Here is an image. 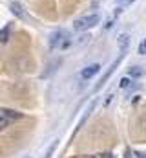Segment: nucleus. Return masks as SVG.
Returning <instances> with one entry per match:
<instances>
[{"label":"nucleus","mask_w":146,"mask_h":158,"mask_svg":"<svg viewBox=\"0 0 146 158\" xmlns=\"http://www.w3.org/2000/svg\"><path fill=\"white\" fill-rule=\"evenodd\" d=\"M141 74H143V72H141V70H139L137 66H133V68H130V76H135V77H139Z\"/></svg>","instance_id":"12"},{"label":"nucleus","mask_w":146,"mask_h":158,"mask_svg":"<svg viewBox=\"0 0 146 158\" xmlns=\"http://www.w3.org/2000/svg\"><path fill=\"white\" fill-rule=\"evenodd\" d=\"M128 42H130V35L128 33H122L119 37V46H121V52H126L128 50Z\"/></svg>","instance_id":"6"},{"label":"nucleus","mask_w":146,"mask_h":158,"mask_svg":"<svg viewBox=\"0 0 146 158\" xmlns=\"http://www.w3.org/2000/svg\"><path fill=\"white\" fill-rule=\"evenodd\" d=\"M99 15H88V17H82V19H77L75 22H73V30H77V31H84V30H90V28H93V26H97L99 24Z\"/></svg>","instance_id":"1"},{"label":"nucleus","mask_w":146,"mask_h":158,"mask_svg":"<svg viewBox=\"0 0 146 158\" xmlns=\"http://www.w3.org/2000/svg\"><path fill=\"white\" fill-rule=\"evenodd\" d=\"M55 147H57V142H53V143H51V147L48 149V153H46V156H44V158H51V156H53V151H55Z\"/></svg>","instance_id":"10"},{"label":"nucleus","mask_w":146,"mask_h":158,"mask_svg":"<svg viewBox=\"0 0 146 158\" xmlns=\"http://www.w3.org/2000/svg\"><path fill=\"white\" fill-rule=\"evenodd\" d=\"M99 70H101V64H99V63H93V64L86 66V68L80 72V77L82 79H91L95 74H99Z\"/></svg>","instance_id":"4"},{"label":"nucleus","mask_w":146,"mask_h":158,"mask_svg":"<svg viewBox=\"0 0 146 158\" xmlns=\"http://www.w3.org/2000/svg\"><path fill=\"white\" fill-rule=\"evenodd\" d=\"M11 121H13V119L9 118L7 114H4V112H0V129H2V131H4V129H7V125H9Z\"/></svg>","instance_id":"7"},{"label":"nucleus","mask_w":146,"mask_h":158,"mask_svg":"<svg viewBox=\"0 0 146 158\" xmlns=\"http://www.w3.org/2000/svg\"><path fill=\"white\" fill-rule=\"evenodd\" d=\"M11 11H13V15H17L18 19H26V13H24V9H22V6L18 4V2H13L11 6Z\"/></svg>","instance_id":"5"},{"label":"nucleus","mask_w":146,"mask_h":158,"mask_svg":"<svg viewBox=\"0 0 146 158\" xmlns=\"http://www.w3.org/2000/svg\"><path fill=\"white\" fill-rule=\"evenodd\" d=\"M135 0H117V4H121V6H128V4H133Z\"/></svg>","instance_id":"15"},{"label":"nucleus","mask_w":146,"mask_h":158,"mask_svg":"<svg viewBox=\"0 0 146 158\" xmlns=\"http://www.w3.org/2000/svg\"><path fill=\"white\" fill-rule=\"evenodd\" d=\"M124 53H126V52H121V55L117 57V61H113V63H111V66L108 68V72H106V74H104V76L101 77V81H99V85L95 86V92H97V90H101V88H102V86H104V85L108 83V79L111 77V74L115 72V68H117V66L121 64V61H122V57H124Z\"/></svg>","instance_id":"3"},{"label":"nucleus","mask_w":146,"mask_h":158,"mask_svg":"<svg viewBox=\"0 0 146 158\" xmlns=\"http://www.w3.org/2000/svg\"><path fill=\"white\" fill-rule=\"evenodd\" d=\"M90 40V35H82V37H79V40H77V44L80 46V44H86Z\"/></svg>","instance_id":"14"},{"label":"nucleus","mask_w":146,"mask_h":158,"mask_svg":"<svg viewBox=\"0 0 146 158\" xmlns=\"http://www.w3.org/2000/svg\"><path fill=\"white\" fill-rule=\"evenodd\" d=\"M2 112H4V114H7V116H9L11 119H18V118H22V114H20V112H17V110H9V109H4Z\"/></svg>","instance_id":"8"},{"label":"nucleus","mask_w":146,"mask_h":158,"mask_svg":"<svg viewBox=\"0 0 146 158\" xmlns=\"http://www.w3.org/2000/svg\"><path fill=\"white\" fill-rule=\"evenodd\" d=\"M68 39H70V35H68L64 30H57V31H53V33L49 35V48H51V50L62 48L64 42H66Z\"/></svg>","instance_id":"2"},{"label":"nucleus","mask_w":146,"mask_h":158,"mask_svg":"<svg viewBox=\"0 0 146 158\" xmlns=\"http://www.w3.org/2000/svg\"><path fill=\"white\" fill-rule=\"evenodd\" d=\"M137 52H139V53H141V55H144V53H146V39L143 40V42H141V44H139V50H137Z\"/></svg>","instance_id":"13"},{"label":"nucleus","mask_w":146,"mask_h":158,"mask_svg":"<svg viewBox=\"0 0 146 158\" xmlns=\"http://www.w3.org/2000/svg\"><path fill=\"white\" fill-rule=\"evenodd\" d=\"M130 85H132V81H130L128 77H122V79H121V83H119V86H121V88H128Z\"/></svg>","instance_id":"9"},{"label":"nucleus","mask_w":146,"mask_h":158,"mask_svg":"<svg viewBox=\"0 0 146 158\" xmlns=\"http://www.w3.org/2000/svg\"><path fill=\"white\" fill-rule=\"evenodd\" d=\"M0 40H2V44H6V42H7V28H4V30H2V33H0Z\"/></svg>","instance_id":"11"}]
</instances>
